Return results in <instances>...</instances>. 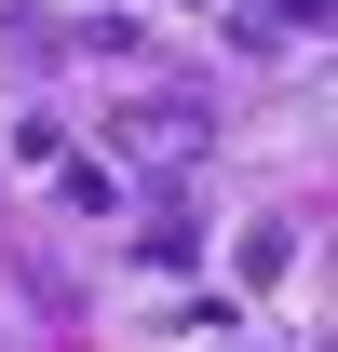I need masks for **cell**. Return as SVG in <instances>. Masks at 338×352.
Listing matches in <instances>:
<instances>
[]
</instances>
